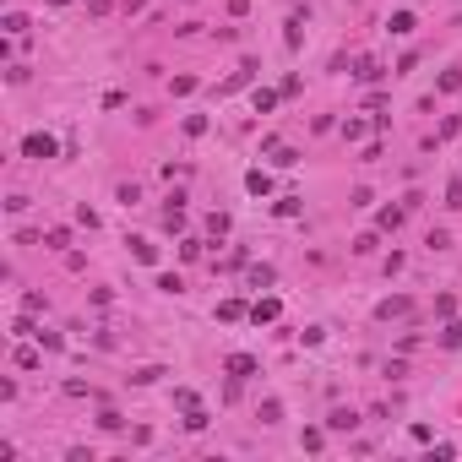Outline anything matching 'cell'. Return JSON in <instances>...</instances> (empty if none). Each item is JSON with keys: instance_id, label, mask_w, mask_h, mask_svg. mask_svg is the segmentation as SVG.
Here are the masks:
<instances>
[{"instance_id": "obj_4", "label": "cell", "mask_w": 462, "mask_h": 462, "mask_svg": "<svg viewBox=\"0 0 462 462\" xmlns=\"http://www.w3.org/2000/svg\"><path fill=\"white\" fill-rule=\"evenodd\" d=\"M251 321L261 326V321H277V299H256L251 305Z\"/></svg>"}, {"instance_id": "obj_17", "label": "cell", "mask_w": 462, "mask_h": 462, "mask_svg": "<svg viewBox=\"0 0 462 462\" xmlns=\"http://www.w3.org/2000/svg\"><path fill=\"white\" fill-rule=\"evenodd\" d=\"M446 207H462V180H451V185H446Z\"/></svg>"}, {"instance_id": "obj_12", "label": "cell", "mask_w": 462, "mask_h": 462, "mask_svg": "<svg viewBox=\"0 0 462 462\" xmlns=\"http://www.w3.org/2000/svg\"><path fill=\"white\" fill-rule=\"evenodd\" d=\"M0 27H6V33H27V17H22V11H6V22H0Z\"/></svg>"}, {"instance_id": "obj_6", "label": "cell", "mask_w": 462, "mask_h": 462, "mask_svg": "<svg viewBox=\"0 0 462 462\" xmlns=\"http://www.w3.org/2000/svg\"><path fill=\"white\" fill-rule=\"evenodd\" d=\"M299 39H305V17H289V27H283V44H289V49H299Z\"/></svg>"}, {"instance_id": "obj_11", "label": "cell", "mask_w": 462, "mask_h": 462, "mask_svg": "<svg viewBox=\"0 0 462 462\" xmlns=\"http://www.w3.org/2000/svg\"><path fill=\"white\" fill-rule=\"evenodd\" d=\"M354 77H359V82H376L381 65H376V60H359V65H354Z\"/></svg>"}, {"instance_id": "obj_15", "label": "cell", "mask_w": 462, "mask_h": 462, "mask_svg": "<svg viewBox=\"0 0 462 462\" xmlns=\"http://www.w3.org/2000/svg\"><path fill=\"white\" fill-rule=\"evenodd\" d=\"M22 364V370H39V354H33V348H17V354H11Z\"/></svg>"}, {"instance_id": "obj_5", "label": "cell", "mask_w": 462, "mask_h": 462, "mask_svg": "<svg viewBox=\"0 0 462 462\" xmlns=\"http://www.w3.org/2000/svg\"><path fill=\"white\" fill-rule=\"evenodd\" d=\"M354 424H359V414H354V408H332L326 430H354Z\"/></svg>"}, {"instance_id": "obj_2", "label": "cell", "mask_w": 462, "mask_h": 462, "mask_svg": "<svg viewBox=\"0 0 462 462\" xmlns=\"http://www.w3.org/2000/svg\"><path fill=\"white\" fill-rule=\"evenodd\" d=\"M245 190H251V196H267V190H272V174H267V169H251V174H245Z\"/></svg>"}, {"instance_id": "obj_16", "label": "cell", "mask_w": 462, "mask_h": 462, "mask_svg": "<svg viewBox=\"0 0 462 462\" xmlns=\"http://www.w3.org/2000/svg\"><path fill=\"white\" fill-rule=\"evenodd\" d=\"M185 430H207V414H202V408H185Z\"/></svg>"}, {"instance_id": "obj_1", "label": "cell", "mask_w": 462, "mask_h": 462, "mask_svg": "<svg viewBox=\"0 0 462 462\" xmlns=\"http://www.w3.org/2000/svg\"><path fill=\"white\" fill-rule=\"evenodd\" d=\"M55 136L49 131H33V136H22V158H33V164H44V158H55Z\"/></svg>"}, {"instance_id": "obj_7", "label": "cell", "mask_w": 462, "mask_h": 462, "mask_svg": "<svg viewBox=\"0 0 462 462\" xmlns=\"http://www.w3.org/2000/svg\"><path fill=\"white\" fill-rule=\"evenodd\" d=\"M131 256H136L142 267H152V261H158V245H147V239H131Z\"/></svg>"}, {"instance_id": "obj_14", "label": "cell", "mask_w": 462, "mask_h": 462, "mask_svg": "<svg viewBox=\"0 0 462 462\" xmlns=\"http://www.w3.org/2000/svg\"><path fill=\"white\" fill-rule=\"evenodd\" d=\"M402 212H408V207H386V212H381V229H397V223H402Z\"/></svg>"}, {"instance_id": "obj_13", "label": "cell", "mask_w": 462, "mask_h": 462, "mask_svg": "<svg viewBox=\"0 0 462 462\" xmlns=\"http://www.w3.org/2000/svg\"><path fill=\"white\" fill-rule=\"evenodd\" d=\"M441 343H446V348H462V321H451V326H446Z\"/></svg>"}, {"instance_id": "obj_3", "label": "cell", "mask_w": 462, "mask_h": 462, "mask_svg": "<svg viewBox=\"0 0 462 462\" xmlns=\"http://www.w3.org/2000/svg\"><path fill=\"white\" fill-rule=\"evenodd\" d=\"M229 376H234V381L256 376V359H251V354H234V359H229Z\"/></svg>"}, {"instance_id": "obj_18", "label": "cell", "mask_w": 462, "mask_h": 462, "mask_svg": "<svg viewBox=\"0 0 462 462\" xmlns=\"http://www.w3.org/2000/svg\"><path fill=\"white\" fill-rule=\"evenodd\" d=\"M49 6H71V0H49Z\"/></svg>"}, {"instance_id": "obj_8", "label": "cell", "mask_w": 462, "mask_h": 462, "mask_svg": "<svg viewBox=\"0 0 462 462\" xmlns=\"http://www.w3.org/2000/svg\"><path fill=\"white\" fill-rule=\"evenodd\" d=\"M376 315H381V321H392V315H408V299H402V294H397V299H386Z\"/></svg>"}, {"instance_id": "obj_9", "label": "cell", "mask_w": 462, "mask_h": 462, "mask_svg": "<svg viewBox=\"0 0 462 462\" xmlns=\"http://www.w3.org/2000/svg\"><path fill=\"white\" fill-rule=\"evenodd\" d=\"M386 27H392V33H414V11H392Z\"/></svg>"}, {"instance_id": "obj_10", "label": "cell", "mask_w": 462, "mask_h": 462, "mask_svg": "<svg viewBox=\"0 0 462 462\" xmlns=\"http://www.w3.org/2000/svg\"><path fill=\"white\" fill-rule=\"evenodd\" d=\"M239 315H245V305H239V299H223V305H218V321H239Z\"/></svg>"}]
</instances>
